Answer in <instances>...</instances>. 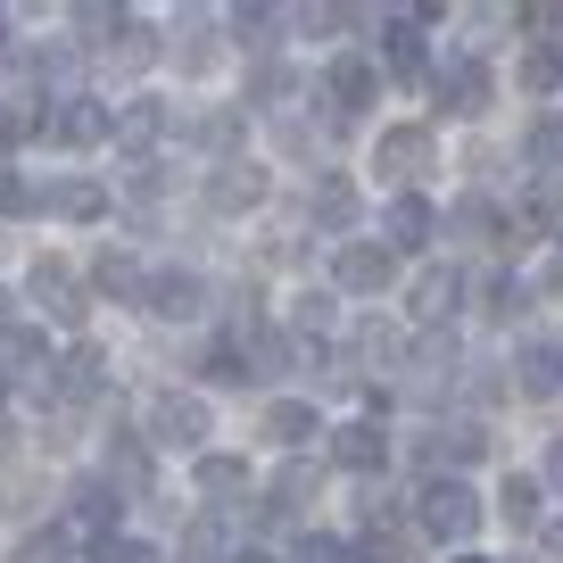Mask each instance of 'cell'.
I'll return each mask as SVG.
<instances>
[{
	"label": "cell",
	"instance_id": "cell-18",
	"mask_svg": "<svg viewBox=\"0 0 563 563\" xmlns=\"http://www.w3.org/2000/svg\"><path fill=\"white\" fill-rule=\"evenodd\" d=\"M241 349H249V382H274V373H290V340H282L274 323H241Z\"/></svg>",
	"mask_w": 563,
	"mask_h": 563
},
{
	"label": "cell",
	"instance_id": "cell-42",
	"mask_svg": "<svg viewBox=\"0 0 563 563\" xmlns=\"http://www.w3.org/2000/svg\"><path fill=\"white\" fill-rule=\"evenodd\" d=\"M75 25H84V34H117L124 9H100V0H91V9H75Z\"/></svg>",
	"mask_w": 563,
	"mask_h": 563
},
{
	"label": "cell",
	"instance_id": "cell-53",
	"mask_svg": "<svg viewBox=\"0 0 563 563\" xmlns=\"http://www.w3.org/2000/svg\"><path fill=\"white\" fill-rule=\"evenodd\" d=\"M0 398H9V373H0Z\"/></svg>",
	"mask_w": 563,
	"mask_h": 563
},
{
	"label": "cell",
	"instance_id": "cell-50",
	"mask_svg": "<svg viewBox=\"0 0 563 563\" xmlns=\"http://www.w3.org/2000/svg\"><path fill=\"white\" fill-rule=\"evenodd\" d=\"M232 563H274V555H265V547H241V555H232Z\"/></svg>",
	"mask_w": 563,
	"mask_h": 563
},
{
	"label": "cell",
	"instance_id": "cell-38",
	"mask_svg": "<svg viewBox=\"0 0 563 563\" xmlns=\"http://www.w3.org/2000/svg\"><path fill=\"white\" fill-rule=\"evenodd\" d=\"M282 91H290V75H282V67H274V58H265V67H257V75H249V100H257V108H274V100H282Z\"/></svg>",
	"mask_w": 563,
	"mask_h": 563
},
{
	"label": "cell",
	"instance_id": "cell-23",
	"mask_svg": "<svg viewBox=\"0 0 563 563\" xmlns=\"http://www.w3.org/2000/svg\"><path fill=\"white\" fill-rule=\"evenodd\" d=\"M108 481H124V489H150V440H133V431H108Z\"/></svg>",
	"mask_w": 563,
	"mask_h": 563
},
{
	"label": "cell",
	"instance_id": "cell-47",
	"mask_svg": "<svg viewBox=\"0 0 563 563\" xmlns=\"http://www.w3.org/2000/svg\"><path fill=\"white\" fill-rule=\"evenodd\" d=\"M299 563H349V555H340V539H316V530H307V539H299Z\"/></svg>",
	"mask_w": 563,
	"mask_h": 563
},
{
	"label": "cell",
	"instance_id": "cell-54",
	"mask_svg": "<svg viewBox=\"0 0 563 563\" xmlns=\"http://www.w3.org/2000/svg\"><path fill=\"white\" fill-rule=\"evenodd\" d=\"M456 563H481V555H456Z\"/></svg>",
	"mask_w": 563,
	"mask_h": 563
},
{
	"label": "cell",
	"instance_id": "cell-19",
	"mask_svg": "<svg viewBox=\"0 0 563 563\" xmlns=\"http://www.w3.org/2000/svg\"><path fill=\"white\" fill-rule=\"evenodd\" d=\"M456 299H464V274H456V265H448V274L431 265V274L415 282V316L422 323H448V316H456Z\"/></svg>",
	"mask_w": 563,
	"mask_h": 563
},
{
	"label": "cell",
	"instance_id": "cell-9",
	"mask_svg": "<svg viewBox=\"0 0 563 563\" xmlns=\"http://www.w3.org/2000/svg\"><path fill=\"white\" fill-rule=\"evenodd\" d=\"M398 282V257H389L382 241H340V290H389Z\"/></svg>",
	"mask_w": 563,
	"mask_h": 563
},
{
	"label": "cell",
	"instance_id": "cell-25",
	"mask_svg": "<svg viewBox=\"0 0 563 563\" xmlns=\"http://www.w3.org/2000/svg\"><path fill=\"white\" fill-rule=\"evenodd\" d=\"M199 497H216V506L249 497V464L241 456H199Z\"/></svg>",
	"mask_w": 563,
	"mask_h": 563
},
{
	"label": "cell",
	"instance_id": "cell-27",
	"mask_svg": "<svg viewBox=\"0 0 563 563\" xmlns=\"http://www.w3.org/2000/svg\"><path fill=\"white\" fill-rule=\"evenodd\" d=\"M497 514H506L514 530H547V522H539V481H530V473H506V489H497Z\"/></svg>",
	"mask_w": 563,
	"mask_h": 563
},
{
	"label": "cell",
	"instance_id": "cell-1",
	"mask_svg": "<svg viewBox=\"0 0 563 563\" xmlns=\"http://www.w3.org/2000/svg\"><path fill=\"white\" fill-rule=\"evenodd\" d=\"M415 530H422V539H440V547H464V539L481 530V497L464 489L456 473H448V481H431V489L415 497Z\"/></svg>",
	"mask_w": 563,
	"mask_h": 563
},
{
	"label": "cell",
	"instance_id": "cell-35",
	"mask_svg": "<svg viewBox=\"0 0 563 563\" xmlns=\"http://www.w3.org/2000/svg\"><path fill=\"white\" fill-rule=\"evenodd\" d=\"M199 373H208V382H249V349H241V332H232V340H216Z\"/></svg>",
	"mask_w": 563,
	"mask_h": 563
},
{
	"label": "cell",
	"instance_id": "cell-40",
	"mask_svg": "<svg viewBox=\"0 0 563 563\" xmlns=\"http://www.w3.org/2000/svg\"><path fill=\"white\" fill-rule=\"evenodd\" d=\"M191 133L208 141V150H232V141H241V117H199Z\"/></svg>",
	"mask_w": 563,
	"mask_h": 563
},
{
	"label": "cell",
	"instance_id": "cell-2",
	"mask_svg": "<svg viewBox=\"0 0 563 563\" xmlns=\"http://www.w3.org/2000/svg\"><path fill=\"white\" fill-rule=\"evenodd\" d=\"M208 431H216L208 398H191V389H158V398H150V440L158 448H199Z\"/></svg>",
	"mask_w": 563,
	"mask_h": 563
},
{
	"label": "cell",
	"instance_id": "cell-48",
	"mask_svg": "<svg viewBox=\"0 0 563 563\" xmlns=\"http://www.w3.org/2000/svg\"><path fill=\"white\" fill-rule=\"evenodd\" d=\"M547 481H555V489H563V440L547 448Z\"/></svg>",
	"mask_w": 563,
	"mask_h": 563
},
{
	"label": "cell",
	"instance_id": "cell-39",
	"mask_svg": "<svg viewBox=\"0 0 563 563\" xmlns=\"http://www.w3.org/2000/svg\"><path fill=\"white\" fill-rule=\"evenodd\" d=\"M299 332H332V290H307L299 299Z\"/></svg>",
	"mask_w": 563,
	"mask_h": 563
},
{
	"label": "cell",
	"instance_id": "cell-12",
	"mask_svg": "<svg viewBox=\"0 0 563 563\" xmlns=\"http://www.w3.org/2000/svg\"><path fill=\"white\" fill-rule=\"evenodd\" d=\"M25 290H34V307H42V316H51V323H84V290H75V274H67V265H58V257H42Z\"/></svg>",
	"mask_w": 563,
	"mask_h": 563
},
{
	"label": "cell",
	"instance_id": "cell-45",
	"mask_svg": "<svg viewBox=\"0 0 563 563\" xmlns=\"http://www.w3.org/2000/svg\"><path fill=\"white\" fill-rule=\"evenodd\" d=\"M100 563H158V555H150L141 539H108V547H100Z\"/></svg>",
	"mask_w": 563,
	"mask_h": 563
},
{
	"label": "cell",
	"instance_id": "cell-3",
	"mask_svg": "<svg viewBox=\"0 0 563 563\" xmlns=\"http://www.w3.org/2000/svg\"><path fill=\"white\" fill-rule=\"evenodd\" d=\"M431 232H440V216H431V199H415V191H398L382 208V249L389 257H415V249H431Z\"/></svg>",
	"mask_w": 563,
	"mask_h": 563
},
{
	"label": "cell",
	"instance_id": "cell-34",
	"mask_svg": "<svg viewBox=\"0 0 563 563\" xmlns=\"http://www.w3.org/2000/svg\"><path fill=\"white\" fill-rule=\"evenodd\" d=\"M108 58H117L124 75H141V67H150V58H158V51H150V34H141V25L124 18V25H117V42H108Z\"/></svg>",
	"mask_w": 563,
	"mask_h": 563
},
{
	"label": "cell",
	"instance_id": "cell-26",
	"mask_svg": "<svg viewBox=\"0 0 563 563\" xmlns=\"http://www.w3.org/2000/svg\"><path fill=\"white\" fill-rule=\"evenodd\" d=\"M406 547H415V530L389 522V514L373 506V514H365V563H406Z\"/></svg>",
	"mask_w": 563,
	"mask_h": 563
},
{
	"label": "cell",
	"instance_id": "cell-32",
	"mask_svg": "<svg viewBox=\"0 0 563 563\" xmlns=\"http://www.w3.org/2000/svg\"><path fill=\"white\" fill-rule=\"evenodd\" d=\"M389 67L398 75L422 67V18H389Z\"/></svg>",
	"mask_w": 563,
	"mask_h": 563
},
{
	"label": "cell",
	"instance_id": "cell-5",
	"mask_svg": "<svg viewBox=\"0 0 563 563\" xmlns=\"http://www.w3.org/2000/svg\"><path fill=\"white\" fill-rule=\"evenodd\" d=\"M373 175H389V183L431 175V133H422V124H389L382 150H373Z\"/></svg>",
	"mask_w": 563,
	"mask_h": 563
},
{
	"label": "cell",
	"instance_id": "cell-16",
	"mask_svg": "<svg viewBox=\"0 0 563 563\" xmlns=\"http://www.w3.org/2000/svg\"><path fill=\"white\" fill-rule=\"evenodd\" d=\"M332 456L349 464V473H382V464H389V440L373 431V422H340V431H332Z\"/></svg>",
	"mask_w": 563,
	"mask_h": 563
},
{
	"label": "cell",
	"instance_id": "cell-21",
	"mask_svg": "<svg viewBox=\"0 0 563 563\" xmlns=\"http://www.w3.org/2000/svg\"><path fill=\"white\" fill-rule=\"evenodd\" d=\"M51 216H67V224H91V216H108V183H91V175L58 183V191H51Z\"/></svg>",
	"mask_w": 563,
	"mask_h": 563
},
{
	"label": "cell",
	"instance_id": "cell-52",
	"mask_svg": "<svg viewBox=\"0 0 563 563\" xmlns=\"http://www.w3.org/2000/svg\"><path fill=\"white\" fill-rule=\"evenodd\" d=\"M0 51H9V18H0Z\"/></svg>",
	"mask_w": 563,
	"mask_h": 563
},
{
	"label": "cell",
	"instance_id": "cell-10",
	"mask_svg": "<svg viewBox=\"0 0 563 563\" xmlns=\"http://www.w3.org/2000/svg\"><path fill=\"white\" fill-rule=\"evenodd\" d=\"M150 316H166V323H191V316H208V282L199 274H150Z\"/></svg>",
	"mask_w": 563,
	"mask_h": 563
},
{
	"label": "cell",
	"instance_id": "cell-44",
	"mask_svg": "<svg viewBox=\"0 0 563 563\" xmlns=\"http://www.w3.org/2000/svg\"><path fill=\"white\" fill-rule=\"evenodd\" d=\"M0 349L18 356V365H42V332H25V323H18V332H9V340H0Z\"/></svg>",
	"mask_w": 563,
	"mask_h": 563
},
{
	"label": "cell",
	"instance_id": "cell-15",
	"mask_svg": "<svg viewBox=\"0 0 563 563\" xmlns=\"http://www.w3.org/2000/svg\"><path fill=\"white\" fill-rule=\"evenodd\" d=\"M265 440H274V448H307V440H323L316 406H307V398H274V406H265Z\"/></svg>",
	"mask_w": 563,
	"mask_h": 563
},
{
	"label": "cell",
	"instance_id": "cell-20",
	"mask_svg": "<svg viewBox=\"0 0 563 563\" xmlns=\"http://www.w3.org/2000/svg\"><path fill=\"white\" fill-rule=\"evenodd\" d=\"M323 489V473H316V464H307V456H290V464H282V473H274V489H265V497H274V506H265V514H299L307 506V497H316Z\"/></svg>",
	"mask_w": 563,
	"mask_h": 563
},
{
	"label": "cell",
	"instance_id": "cell-11",
	"mask_svg": "<svg viewBox=\"0 0 563 563\" xmlns=\"http://www.w3.org/2000/svg\"><path fill=\"white\" fill-rule=\"evenodd\" d=\"M34 133H51V141H108L117 117H108L100 100H58L51 117H34Z\"/></svg>",
	"mask_w": 563,
	"mask_h": 563
},
{
	"label": "cell",
	"instance_id": "cell-36",
	"mask_svg": "<svg viewBox=\"0 0 563 563\" xmlns=\"http://www.w3.org/2000/svg\"><path fill=\"white\" fill-rule=\"evenodd\" d=\"M42 208V191L25 175H9V166H0V216H34Z\"/></svg>",
	"mask_w": 563,
	"mask_h": 563
},
{
	"label": "cell",
	"instance_id": "cell-46",
	"mask_svg": "<svg viewBox=\"0 0 563 563\" xmlns=\"http://www.w3.org/2000/svg\"><path fill=\"white\" fill-rule=\"evenodd\" d=\"M25 133H34V117H18V108L0 100V150H18V141H25Z\"/></svg>",
	"mask_w": 563,
	"mask_h": 563
},
{
	"label": "cell",
	"instance_id": "cell-29",
	"mask_svg": "<svg viewBox=\"0 0 563 563\" xmlns=\"http://www.w3.org/2000/svg\"><path fill=\"white\" fill-rule=\"evenodd\" d=\"M356 365H373V373L406 365V340L389 332V323H365V332H356Z\"/></svg>",
	"mask_w": 563,
	"mask_h": 563
},
{
	"label": "cell",
	"instance_id": "cell-51",
	"mask_svg": "<svg viewBox=\"0 0 563 563\" xmlns=\"http://www.w3.org/2000/svg\"><path fill=\"white\" fill-rule=\"evenodd\" d=\"M9 307H18V299H9V290H0V323H9Z\"/></svg>",
	"mask_w": 563,
	"mask_h": 563
},
{
	"label": "cell",
	"instance_id": "cell-4",
	"mask_svg": "<svg viewBox=\"0 0 563 563\" xmlns=\"http://www.w3.org/2000/svg\"><path fill=\"white\" fill-rule=\"evenodd\" d=\"M323 91H332L340 117H356V108L382 100V67H373L365 51H340V58H332V75H323Z\"/></svg>",
	"mask_w": 563,
	"mask_h": 563
},
{
	"label": "cell",
	"instance_id": "cell-31",
	"mask_svg": "<svg viewBox=\"0 0 563 563\" xmlns=\"http://www.w3.org/2000/svg\"><path fill=\"white\" fill-rule=\"evenodd\" d=\"M175 563H232V555H224V522H216V514H208V522H191Z\"/></svg>",
	"mask_w": 563,
	"mask_h": 563
},
{
	"label": "cell",
	"instance_id": "cell-28",
	"mask_svg": "<svg viewBox=\"0 0 563 563\" xmlns=\"http://www.w3.org/2000/svg\"><path fill=\"white\" fill-rule=\"evenodd\" d=\"M58 389H67V398H100V389H108V365H100V349H75L67 365H58Z\"/></svg>",
	"mask_w": 563,
	"mask_h": 563
},
{
	"label": "cell",
	"instance_id": "cell-14",
	"mask_svg": "<svg viewBox=\"0 0 563 563\" xmlns=\"http://www.w3.org/2000/svg\"><path fill=\"white\" fill-rule=\"evenodd\" d=\"M514 373H522V398H563V340H522Z\"/></svg>",
	"mask_w": 563,
	"mask_h": 563
},
{
	"label": "cell",
	"instance_id": "cell-55",
	"mask_svg": "<svg viewBox=\"0 0 563 563\" xmlns=\"http://www.w3.org/2000/svg\"><path fill=\"white\" fill-rule=\"evenodd\" d=\"M0 440H9V431H0Z\"/></svg>",
	"mask_w": 563,
	"mask_h": 563
},
{
	"label": "cell",
	"instance_id": "cell-43",
	"mask_svg": "<svg viewBox=\"0 0 563 563\" xmlns=\"http://www.w3.org/2000/svg\"><path fill=\"white\" fill-rule=\"evenodd\" d=\"M175 67H183V75H208L216 51H208V42H175Z\"/></svg>",
	"mask_w": 563,
	"mask_h": 563
},
{
	"label": "cell",
	"instance_id": "cell-6",
	"mask_svg": "<svg viewBox=\"0 0 563 563\" xmlns=\"http://www.w3.org/2000/svg\"><path fill=\"white\" fill-rule=\"evenodd\" d=\"M431 91H440L448 117H481V108H489V67H481V58H448V67L431 75Z\"/></svg>",
	"mask_w": 563,
	"mask_h": 563
},
{
	"label": "cell",
	"instance_id": "cell-13",
	"mask_svg": "<svg viewBox=\"0 0 563 563\" xmlns=\"http://www.w3.org/2000/svg\"><path fill=\"white\" fill-rule=\"evenodd\" d=\"M257 199H265V175H257L249 158H224V166L208 175V208H216V216H241V208H257Z\"/></svg>",
	"mask_w": 563,
	"mask_h": 563
},
{
	"label": "cell",
	"instance_id": "cell-22",
	"mask_svg": "<svg viewBox=\"0 0 563 563\" xmlns=\"http://www.w3.org/2000/svg\"><path fill=\"white\" fill-rule=\"evenodd\" d=\"M91 282H100L108 299H150V274H141L124 249H100V265H91Z\"/></svg>",
	"mask_w": 563,
	"mask_h": 563
},
{
	"label": "cell",
	"instance_id": "cell-33",
	"mask_svg": "<svg viewBox=\"0 0 563 563\" xmlns=\"http://www.w3.org/2000/svg\"><path fill=\"white\" fill-rule=\"evenodd\" d=\"M75 555V530H25L18 539V563H67Z\"/></svg>",
	"mask_w": 563,
	"mask_h": 563
},
{
	"label": "cell",
	"instance_id": "cell-7",
	"mask_svg": "<svg viewBox=\"0 0 563 563\" xmlns=\"http://www.w3.org/2000/svg\"><path fill=\"white\" fill-rule=\"evenodd\" d=\"M166 133H183V117H175L166 100H124V108H117V141H124V150H141V158H150Z\"/></svg>",
	"mask_w": 563,
	"mask_h": 563
},
{
	"label": "cell",
	"instance_id": "cell-30",
	"mask_svg": "<svg viewBox=\"0 0 563 563\" xmlns=\"http://www.w3.org/2000/svg\"><path fill=\"white\" fill-rule=\"evenodd\" d=\"M522 158L539 166V175H563V117H539V124H530Z\"/></svg>",
	"mask_w": 563,
	"mask_h": 563
},
{
	"label": "cell",
	"instance_id": "cell-49",
	"mask_svg": "<svg viewBox=\"0 0 563 563\" xmlns=\"http://www.w3.org/2000/svg\"><path fill=\"white\" fill-rule=\"evenodd\" d=\"M539 539H547V555H555V563H563V522H547V530H539Z\"/></svg>",
	"mask_w": 563,
	"mask_h": 563
},
{
	"label": "cell",
	"instance_id": "cell-41",
	"mask_svg": "<svg viewBox=\"0 0 563 563\" xmlns=\"http://www.w3.org/2000/svg\"><path fill=\"white\" fill-rule=\"evenodd\" d=\"M522 307H530V290H522V282H497V290H489V316H522Z\"/></svg>",
	"mask_w": 563,
	"mask_h": 563
},
{
	"label": "cell",
	"instance_id": "cell-17",
	"mask_svg": "<svg viewBox=\"0 0 563 563\" xmlns=\"http://www.w3.org/2000/svg\"><path fill=\"white\" fill-rule=\"evenodd\" d=\"M481 448H489V440H481L473 422H440V431H422V464H431V473H440V464H473Z\"/></svg>",
	"mask_w": 563,
	"mask_h": 563
},
{
	"label": "cell",
	"instance_id": "cell-8",
	"mask_svg": "<svg viewBox=\"0 0 563 563\" xmlns=\"http://www.w3.org/2000/svg\"><path fill=\"white\" fill-rule=\"evenodd\" d=\"M67 530H84V539H117V481H75L67 497Z\"/></svg>",
	"mask_w": 563,
	"mask_h": 563
},
{
	"label": "cell",
	"instance_id": "cell-24",
	"mask_svg": "<svg viewBox=\"0 0 563 563\" xmlns=\"http://www.w3.org/2000/svg\"><path fill=\"white\" fill-rule=\"evenodd\" d=\"M307 224H323V232H349L356 224V191H349V183H316V199H307Z\"/></svg>",
	"mask_w": 563,
	"mask_h": 563
},
{
	"label": "cell",
	"instance_id": "cell-37",
	"mask_svg": "<svg viewBox=\"0 0 563 563\" xmlns=\"http://www.w3.org/2000/svg\"><path fill=\"white\" fill-rule=\"evenodd\" d=\"M274 25H282L274 9H241V18H232V34H241L249 51H274V42H265V34H274Z\"/></svg>",
	"mask_w": 563,
	"mask_h": 563
}]
</instances>
